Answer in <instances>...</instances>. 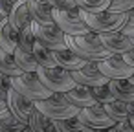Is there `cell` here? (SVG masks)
<instances>
[{
	"label": "cell",
	"mask_w": 134,
	"mask_h": 132,
	"mask_svg": "<svg viewBox=\"0 0 134 132\" xmlns=\"http://www.w3.org/2000/svg\"><path fill=\"white\" fill-rule=\"evenodd\" d=\"M66 44L70 50H74L86 61H103L112 55L105 48L101 35L97 31H88L83 35H66Z\"/></svg>",
	"instance_id": "obj_1"
},
{
	"label": "cell",
	"mask_w": 134,
	"mask_h": 132,
	"mask_svg": "<svg viewBox=\"0 0 134 132\" xmlns=\"http://www.w3.org/2000/svg\"><path fill=\"white\" fill-rule=\"evenodd\" d=\"M79 13L81 17L85 19V22L90 26L92 31H97V33H107V31H121L123 26L127 24V19H129V13H123V11H101V13H88L85 9L79 8Z\"/></svg>",
	"instance_id": "obj_2"
},
{
	"label": "cell",
	"mask_w": 134,
	"mask_h": 132,
	"mask_svg": "<svg viewBox=\"0 0 134 132\" xmlns=\"http://www.w3.org/2000/svg\"><path fill=\"white\" fill-rule=\"evenodd\" d=\"M11 86L20 92L24 97L31 99L33 103L35 101H41V99H46L50 97L53 92L39 79L37 72H22L20 75H15L11 77Z\"/></svg>",
	"instance_id": "obj_3"
},
{
	"label": "cell",
	"mask_w": 134,
	"mask_h": 132,
	"mask_svg": "<svg viewBox=\"0 0 134 132\" xmlns=\"http://www.w3.org/2000/svg\"><path fill=\"white\" fill-rule=\"evenodd\" d=\"M35 106L52 119H68V117L77 116V112H79V108L74 106L66 99L64 92H53L50 97L35 101Z\"/></svg>",
	"instance_id": "obj_4"
},
{
	"label": "cell",
	"mask_w": 134,
	"mask_h": 132,
	"mask_svg": "<svg viewBox=\"0 0 134 132\" xmlns=\"http://www.w3.org/2000/svg\"><path fill=\"white\" fill-rule=\"evenodd\" d=\"M37 75L39 79L52 90V92H68L70 88H74L77 83L72 77V72L63 68V66H39L37 68Z\"/></svg>",
	"instance_id": "obj_5"
},
{
	"label": "cell",
	"mask_w": 134,
	"mask_h": 132,
	"mask_svg": "<svg viewBox=\"0 0 134 132\" xmlns=\"http://www.w3.org/2000/svg\"><path fill=\"white\" fill-rule=\"evenodd\" d=\"M53 19H55V24L66 35H83V33L92 31L90 26L81 17L79 8H74V9H57V8H53Z\"/></svg>",
	"instance_id": "obj_6"
},
{
	"label": "cell",
	"mask_w": 134,
	"mask_h": 132,
	"mask_svg": "<svg viewBox=\"0 0 134 132\" xmlns=\"http://www.w3.org/2000/svg\"><path fill=\"white\" fill-rule=\"evenodd\" d=\"M31 24H33V30H35V37H37V41L41 44L48 46L53 51L68 48V44H66V33L57 24H39L35 20Z\"/></svg>",
	"instance_id": "obj_7"
},
{
	"label": "cell",
	"mask_w": 134,
	"mask_h": 132,
	"mask_svg": "<svg viewBox=\"0 0 134 132\" xmlns=\"http://www.w3.org/2000/svg\"><path fill=\"white\" fill-rule=\"evenodd\" d=\"M77 117H79L83 123L90 125L94 130H103V128H108V127H112V125L116 123V121L108 116V112L105 110V106H103L101 103L90 105V106H86V108H79Z\"/></svg>",
	"instance_id": "obj_8"
},
{
	"label": "cell",
	"mask_w": 134,
	"mask_h": 132,
	"mask_svg": "<svg viewBox=\"0 0 134 132\" xmlns=\"http://www.w3.org/2000/svg\"><path fill=\"white\" fill-rule=\"evenodd\" d=\"M72 77H74V81L77 84H85V86H96V84H103V83L110 81L101 72L99 61H88L79 70H72Z\"/></svg>",
	"instance_id": "obj_9"
},
{
	"label": "cell",
	"mask_w": 134,
	"mask_h": 132,
	"mask_svg": "<svg viewBox=\"0 0 134 132\" xmlns=\"http://www.w3.org/2000/svg\"><path fill=\"white\" fill-rule=\"evenodd\" d=\"M8 106H9V112L15 116V119L19 121V123H24V125H28V121H30V116H31V112H33V108H35V103L31 101V99H28V97H24L20 92H17L13 86H11V90H9V94H8Z\"/></svg>",
	"instance_id": "obj_10"
},
{
	"label": "cell",
	"mask_w": 134,
	"mask_h": 132,
	"mask_svg": "<svg viewBox=\"0 0 134 132\" xmlns=\"http://www.w3.org/2000/svg\"><path fill=\"white\" fill-rule=\"evenodd\" d=\"M99 68L108 79H129L134 73V68L127 64V61L121 55H110L99 61Z\"/></svg>",
	"instance_id": "obj_11"
},
{
	"label": "cell",
	"mask_w": 134,
	"mask_h": 132,
	"mask_svg": "<svg viewBox=\"0 0 134 132\" xmlns=\"http://www.w3.org/2000/svg\"><path fill=\"white\" fill-rule=\"evenodd\" d=\"M99 35H101L105 48L112 55H123L127 50L134 48V37L127 35L123 31H107V33H99Z\"/></svg>",
	"instance_id": "obj_12"
},
{
	"label": "cell",
	"mask_w": 134,
	"mask_h": 132,
	"mask_svg": "<svg viewBox=\"0 0 134 132\" xmlns=\"http://www.w3.org/2000/svg\"><path fill=\"white\" fill-rule=\"evenodd\" d=\"M8 20L15 30H22L24 26L31 24L33 17H31V9H30V0H15L13 8L8 15Z\"/></svg>",
	"instance_id": "obj_13"
},
{
	"label": "cell",
	"mask_w": 134,
	"mask_h": 132,
	"mask_svg": "<svg viewBox=\"0 0 134 132\" xmlns=\"http://www.w3.org/2000/svg\"><path fill=\"white\" fill-rule=\"evenodd\" d=\"M64 94H66V99L74 106H77V108H86V106L97 103L96 97H94V94H92V88L90 86H85V84H75L74 88H70Z\"/></svg>",
	"instance_id": "obj_14"
},
{
	"label": "cell",
	"mask_w": 134,
	"mask_h": 132,
	"mask_svg": "<svg viewBox=\"0 0 134 132\" xmlns=\"http://www.w3.org/2000/svg\"><path fill=\"white\" fill-rule=\"evenodd\" d=\"M19 44V30H15L8 19H0V48L15 53Z\"/></svg>",
	"instance_id": "obj_15"
},
{
	"label": "cell",
	"mask_w": 134,
	"mask_h": 132,
	"mask_svg": "<svg viewBox=\"0 0 134 132\" xmlns=\"http://www.w3.org/2000/svg\"><path fill=\"white\" fill-rule=\"evenodd\" d=\"M55 59H57V64L59 66H63V68H66V70H79L81 66H85L88 61L86 59H83L81 55H77L74 50H70V48H64V50H57L55 51Z\"/></svg>",
	"instance_id": "obj_16"
},
{
	"label": "cell",
	"mask_w": 134,
	"mask_h": 132,
	"mask_svg": "<svg viewBox=\"0 0 134 132\" xmlns=\"http://www.w3.org/2000/svg\"><path fill=\"white\" fill-rule=\"evenodd\" d=\"M30 9L31 17L39 24H55L53 19V6L50 2H37V0H30Z\"/></svg>",
	"instance_id": "obj_17"
},
{
	"label": "cell",
	"mask_w": 134,
	"mask_h": 132,
	"mask_svg": "<svg viewBox=\"0 0 134 132\" xmlns=\"http://www.w3.org/2000/svg\"><path fill=\"white\" fill-rule=\"evenodd\" d=\"M108 86L114 94V99L130 103L134 101V84L130 83V79H110Z\"/></svg>",
	"instance_id": "obj_18"
},
{
	"label": "cell",
	"mask_w": 134,
	"mask_h": 132,
	"mask_svg": "<svg viewBox=\"0 0 134 132\" xmlns=\"http://www.w3.org/2000/svg\"><path fill=\"white\" fill-rule=\"evenodd\" d=\"M28 128H30V132H53V119L48 117L46 114H42L35 106L31 116H30Z\"/></svg>",
	"instance_id": "obj_19"
},
{
	"label": "cell",
	"mask_w": 134,
	"mask_h": 132,
	"mask_svg": "<svg viewBox=\"0 0 134 132\" xmlns=\"http://www.w3.org/2000/svg\"><path fill=\"white\" fill-rule=\"evenodd\" d=\"M33 55H35V59H37V62H39V66H57V59H55V51L53 50H50L48 46H44V44H41L39 41L35 42V46H33Z\"/></svg>",
	"instance_id": "obj_20"
},
{
	"label": "cell",
	"mask_w": 134,
	"mask_h": 132,
	"mask_svg": "<svg viewBox=\"0 0 134 132\" xmlns=\"http://www.w3.org/2000/svg\"><path fill=\"white\" fill-rule=\"evenodd\" d=\"M13 57H15V61H17V64H19V68L22 72H37L39 62H37L33 51H24V50L17 48L15 53H13Z\"/></svg>",
	"instance_id": "obj_21"
},
{
	"label": "cell",
	"mask_w": 134,
	"mask_h": 132,
	"mask_svg": "<svg viewBox=\"0 0 134 132\" xmlns=\"http://www.w3.org/2000/svg\"><path fill=\"white\" fill-rule=\"evenodd\" d=\"M0 72H4L9 77H15V75H20L22 73V70L19 68L17 61L13 57V53L6 51L4 48H0Z\"/></svg>",
	"instance_id": "obj_22"
},
{
	"label": "cell",
	"mask_w": 134,
	"mask_h": 132,
	"mask_svg": "<svg viewBox=\"0 0 134 132\" xmlns=\"http://www.w3.org/2000/svg\"><path fill=\"white\" fill-rule=\"evenodd\" d=\"M103 106H105V110L108 112V116H110L114 121H123V119H129V103L119 101V99H114V101L105 103Z\"/></svg>",
	"instance_id": "obj_23"
},
{
	"label": "cell",
	"mask_w": 134,
	"mask_h": 132,
	"mask_svg": "<svg viewBox=\"0 0 134 132\" xmlns=\"http://www.w3.org/2000/svg\"><path fill=\"white\" fill-rule=\"evenodd\" d=\"M35 42H37V37H35L33 24H28L22 30H19V44H17V48H20L24 51H33Z\"/></svg>",
	"instance_id": "obj_24"
},
{
	"label": "cell",
	"mask_w": 134,
	"mask_h": 132,
	"mask_svg": "<svg viewBox=\"0 0 134 132\" xmlns=\"http://www.w3.org/2000/svg\"><path fill=\"white\" fill-rule=\"evenodd\" d=\"M112 0H77V6L88 13H101L110 8Z\"/></svg>",
	"instance_id": "obj_25"
},
{
	"label": "cell",
	"mask_w": 134,
	"mask_h": 132,
	"mask_svg": "<svg viewBox=\"0 0 134 132\" xmlns=\"http://www.w3.org/2000/svg\"><path fill=\"white\" fill-rule=\"evenodd\" d=\"M90 88H92V94H94V97H96L97 103L105 105V103H108V101H114V94H112L108 83L96 84V86H90Z\"/></svg>",
	"instance_id": "obj_26"
},
{
	"label": "cell",
	"mask_w": 134,
	"mask_h": 132,
	"mask_svg": "<svg viewBox=\"0 0 134 132\" xmlns=\"http://www.w3.org/2000/svg\"><path fill=\"white\" fill-rule=\"evenodd\" d=\"M132 8H134V0H112L108 9L110 11H123V13H127Z\"/></svg>",
	"instance_id": "obj_27"
},
{
	"label": "cell",
	"mask_w": 134,
	"mask_h": 132,
	"mask_svg": "<svg viewBox=\"0 0 134 132\" xmlns=\"http://www.w3.org/2000/svg\"><path fill=\"white\" fill-rule=\"evenodd\" d=\"M11 90V77L6 75L4 72H0V97L8 99V94Z\"/></svg>",
	"instance_id": "obj_28"
},
{
	"label": "cell",
	"mask_w": 134,
	"mask_h": 132,
	"mask_svg": "<svg viewBox=\"0 0 134 132\" xmlns=\"http://www.w3.org/2000/svg\"><path fill=\"white\" fill-rule=\"evenodd\" d=\"M107 130H112V132H134V127H132V123L129 119H123V121H116Z\"/></svg>",
	"instance_id": "obj_29"
},
{
	"label": "cell",
	"mask_w": 134,
	"mask_h": 132,
	"mask_svg": "<svg viewBox=\"0 0 134 132\" xmlns=\"http://www.w3.org/2000/svg\"><path fill=\"white\" fill-rule=\"evenodd\" d=\"M48 2L57 8V9H74V8H79L77 6V0H48Z\"/></svg>",
	"instance_id": "obj_30"
},
{
	"label": "cell",
	"mask_w": 134,
	"mask_h": 132,
	"mask_svg": "<svg viewBox=\"0 0 134 132\" xmlns=\"http://www.w3.org/2000/svg\"><path fill=\"white\" fill-rule=\"evenodd\" d=\"M127 13H129V19H127V24L123 26V30H121V31H123V33H127V35H132V37H134V8H132V9H129Z\"/></svg>",
	"instance_id": "obj_31"
},
{
	"label": "cell",
	"mask_w": 134,
	"mask_h": 132,
	"mask_svg": "<svg viewBox=\"0 0 134 132\" xmlns=\"http://www.w3.org/2000/svg\"><path fill=\"white\" fill-rule=\"evenodd\" d=\"M13 8V0H0V19H8Z\"/></svg>",
	"instance_id": "obj_32"
},
{
	"label": "cell",
	"mask_w": 134,
	"mask_h": 132,
	"mask_svg": "<svg viewBox=\"0 0 134 132\" xmlns=\"http://www.w3.org/2000/svg\"><path fill=\"white\" fill-rule=\"evenodd\" d=\"M9 114H11V112H9L8 101L0 97V119H4V117H6V116H9Z\"/></svg>",
	"instance_id": "obj_33"
},
{
	"label": "cell",
	"mask_w": 134,
	"mask_h": 132,
	"mask_svg": "<svg viewBox=\"0 0 134 132\" xmlns=\"http://www.w3.org/2000/svg\"><path fill=\"white\" fill-rule=\"evenodd\" d=\"M125 61H127V64H130L132 68H134V48H130V50H127L123 55H121Z\"/></svg>",
	"instance_id": "obj_34"
},
{
	"label": "cell",
	"mask_w": 134,
	"mask_h": 132,
	"mask_svg": "<svg viewBox=\"0 0 134 132\" xmlns=\"http://www.w3.org/2000/svg\"><path fill=\"white\" fill-rule=\"evenodd\" d=\"M129 114H134V101L129 103Z\"/></svg>",
	"instance_id": "obj_35"
},
{
	"label": "cell",
	"mask_w": 134,
	"mask_h": 132,
	"mask_svg": "<svg viewBox=\"0 0 134 132\" xmlns=\"http://www.w3.org/2000/svg\"><path fill=\"white\" fill-rule=\"evenodd\" d=\"M129 121L132 123V127H134V114H129Z\"/></svg>",
	"instance_id": "obj_36"
},
{
	"label": "cell",
	"mask_w": 134,
	"mask_h": 132,
	"mask_svg": "<svg viewBox=\"0 0 134 132\" xmlns=\"http://www.w3.org/2000/svg\"><path fill=\"white\" fill-rule=\"evenodd\" d=\"M129 79H130V83H132V84H134V73H132V75H130V77H129Z\"/></svg>",
	"instance_id": "obj_37"
},
{
	"label": "cell",
	"mask_w": 134,
	"mask_h": 132,
	"mask_svg": "<svg viewBox=\"0 0 134 132\" xmlns=\"http://www.w3.org/2000/svg\"><path fill=\"white\" fill-rule=\"evenodd\" d=\"M37 2H48V0H37Z\"/></svg>",
	"instance_id": "obj_38"
},
{
	"label": "cell",
	"mask_w": 134,
	"mask_h": 132,
	"mask_svg": "<svg viewBox=\"0 0 134 132\" xmlns=\"http://www.w3.org/2000/svg\"><path fill=\"white\" fill-rule=\"evenodd\" d=\"M13 2H15V0H13Z\"/></svg>",
	"instance_id": "obj_39"
}]
</instances>
